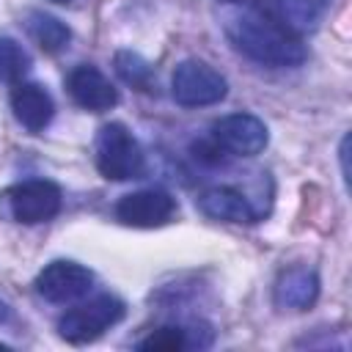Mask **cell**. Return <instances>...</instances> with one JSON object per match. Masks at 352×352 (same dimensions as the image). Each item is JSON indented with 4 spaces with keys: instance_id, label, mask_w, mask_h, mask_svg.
I'll return each instance as SVG.
<instances>
[{
    "instance_id": "5b68a950",
    "label": "cell",
    "mask_w": 352,
    "mask_h": 352,
    "mask_svg": "<svg viewBox=\"0 0 352 352\" xmlns=\"http://www.w3.org/2000/svg\"><path fill=\"white\" fill-rule=\"evenodd\" d=\"M170 94L182 107L217 104L228 94L226 77L204 60H182L170 77Z\"/></svg>"
},
{
    "instance_id": "7a4b0ae2",
    "label": "cell",
    "mask_w": 352,
    "mask_h": 352,
    "mask_svg": "<svg viewBox=\"0 0 352 352\" xmlns=\"http://www.w3.org/2000/svg\"><path fill=\"white\" fill-rule=\"evenodd\" d=\"M94 157H96V168L104 179L110 182H126V179H138L146 168L143 160V148L135 140V135L118 124L110 121L96 132V143H94Z\"/></svg>"
},
{
    "instance_id": "3957f363",
    "label": "cell",
    "mask_w": 352,
    "mask_h": 352,
    "mask_svg": "<svg viewBox=\"0 0 352 352\" xmlns=\"http://www.w3.org/2000/svg\"><path fill=\"white\" fill-rule=\"evenodd\" d=\"M126 305L113 294H99L77 308H69L58 319V333L69 344H91L116 322L124 319Z\"/></svg>"
},
{
    "instance_id": "ba28073f",
    "label": "cell",
    "mask_w": 352,
    "mask_h": 352,
    "mask_svg": "<svg viewBox=\"0 0 352 352\" xmlns=\"http://www.w3.org/2000/svg\"><path fill=\"white\" fill-rule=\"evenodd\" d=\"M176 198L165 190H138L116 204V217L135 228H154L173 217Z\"/></svg>"
},
{
    "instance_id": "5bb4252c",
    "label": "cell",
    "mask_w": 352,
    "mask_h": 352,
    "mask_svg": "<svg viewBox=\"0 0 352 352\" xmlns=\"http://www.w3.org/2000/svg\"><path fill=\"white\" fill-rule=\"evenodd\" d=\"M28 33L33 36V41L44 50V52H58L66 47L69 41V28L58 19V16H50V14H41V11H33L30 14V22H28Z\"/></svg>"
},
{
    "instance_id": "277c9868",
    "label": "cell",
    "mask_w": 352,
    "mask_h": 352,
    "mask_svg": "<svg viewBox=\"0 0 352 352\" xmlns=\"http://www.w3.org/2000/svg\"><path fill=\"white\" fill-rule=\"evenodd\" d=\"M60 187L47 179H28L14 187H8L0 195V209L14 220L25 226L47 223L60 212Z\"/></svg>"
},
{
    "instance_id": "30bf717a",
    "label": "cell",
    "mask_w": 352,
    "mask_h": 352,
    "mask_svg": "<svg viewBox=\"0 0 352 352\" xmlns=\"http://www.w3.org/2000/svg\"><path fill=\"white\" fill-rule=\"evenodd\" d=\"M11 110L16 116V121L30 129V132H41L52 116H55V102L50 96V91L38 82H16L11 91Z\"/></svg>"
},
{
    "instance_id": "2e32d148",
    "label": "cell",
    "mask_w": 352,
    "mask_h": 352,
    "mask_svg": "<svg viewBox=\"0 0 352 352\" xmlns=\"http://www.w3.org/2000/svg\"><path fill=\"white\" fill-rule=\"evenodd\" d=\"M116 72H118V77H121L126 85H135V88H140V91H146V88L151 85V77H154L151 63H148L143 55L132 52V50L116 52Z\"/></svg>"
},
{
    "instance_id": "9a60e30c",
    "label": "cell",
    "mask_w": 352,
    "mask_h": 352,
    "mask_svg": "<svg viewBox=\"0 0 352 352\" xmlns=\"http://www.w3.org/2000/svg\"><path fill=\"white\" fill-rule=\"evenodd\" d=\"M30 69V55L25 52V47L11 38V36H0V82H22V77Z\"/></svg>"
},
{
    "instance_id": "d6986e66",
    "label": "cell",
    "mask_w": 352,
    "mask_h": 352,
    "mask_svg": "<svg viewBox=\"0 0 352 352\" xmlns=\"http://www.w3.org/2000/svg\"><path fill=\"white\" fill-rule=\"evenodd\" d=\"M223 3H245V0H223Z\"/></svg>"
},
{
    "instance_id": "ac0fdd59",
    "label": "cell",
    "mask_w": 352,
    "mask_h": 352,
    "mask_svg": "<svg viewBox=\"0 0 352 352\" xmlns=\"http://www.w3.org/2000/svg\"><path fill=\"white\" fill-rule=\"evenodd\" d=\"M8 319H11V308L0 300V322H8Z\"/></svg>"
},
{
    "instance_id": "52a82bcc",
    "label": "cell",
    "mask_w": 352,
    "mask_h": 352,
    "mask_svg": "<svg viewBox=\"0 0 352 352\" xmlns=\"http://www.w3.org/2000/svg\"><path fill=\"white\" fill-rule=\"evenodd\" d=\"M94 286V272L77 261H52L36 278V292L50 302H72Z\"/></svg>"
},
{
    "instance_id": "ffe728a7",
    "label": "cell",
    "mask_w": 352,
    "mask_h": 352,
    "mask_svg": "<svg viewBox=\"0 0 352 352\" xmlns=\"http://www.w3.org/2000/svg\"><path fill=\"white\" fill-rule=\"evenodd\" d=\"M52 3H69V0H52Z\"/></svg>"
},
{
    "instance_id": "e0dca14e",
    "label": "cell",
    "mask_w": 352,
    "mask_h": 352,
    "mask_svg": "<svg viewBox=\"0 0 352 352\" xmlns=\"http://www.w3.org/2000/svg\"><path fill=\"white\" fill-rule=\"evenodd\" d=\"M184 346H187V336L182 327H173V324L154 330L148 338L138 344V349H146V352H179Z\"/></svg>"
},
{
    "instance_id": "4fadbf2b",
    "label": "cell",
    "mask_w": 352,
    "mask_h": 352,
    "mask_svg": "<svg viewBox=\"0 0 352 352\" xmlns=\"http://www.w3.org/2000/svg\"><path fill=\"white\" fill-rule=\"evenodd\" d=\"M280 19L292 33L316 30L319 22L327 16L333 0H275Z\"/></svg>"
},
{
    "instance_id": "8fae6325",
    "label": "cell",
    "mask_w": 352,
    "mask_h": 352,
    "mask_svg": "<svg viewBox=\"0 0 352 352\" xmlns=\"http://www.w3.org/2000/svg\"><path fill=\"white\" fill-rule=\"evenodd\" d=\"M198 209L212 217V220H223V223H253L258 217V212L250 206V201L234 190V187H212L198 198Z\"/></svg>"
},
{
    "instance_id": "7c38bea8",
    "label": "cell",
    "mask_w": 352,
    "mask_h": 352,
    "mask_svg": "<svg viewBox=\"0 0 352 352\" xmlns=\"http://www.w3.org/2000/svg\"><path fill=\"white\" fill-rule=\"evenodd\" d=\"M316 297H319V278L314 270L292 267V270L280 272V278L275 283V302L280 308L305 311L316 302Z\"/></svg>"
},
{
    "instance_id": "9c48e42d",
    "label": "cell",
    "mask_w": 352,
    "mask_h": 352,
    "mask_svg": "<svg viewBox=\"0 0 352 352\" xmlns=\"http://www.w3.org/2000/svg\"><path fill=\"white\" fill-rule=\"evenodd\" d=\"M66 88H69L72 99L91 113H102V110H110L118 104V91L113 88V82L96 66H88V63L77 66L69 74Z\"/></svg>"
},
{
    "instance_id": "6da1fadb",
    "label": "cell",
    "mask_w": 352,
    "mask_h": 352,
    "mask_svg": "<svg viewBox=\"0 0 352 352\" xmlns=\"http://www.w3.org/2000/svg\"><path fill=\"white\" fill-rule=\"evenodd\" d=\"M226 33L231 44L250 60L272 69L300 66L305 60L302 41L280 22H275L270 14L258 8H242L228 16Z\"/></svg>"
},
{
    "instance_id": "8992f818",
    "label": "cell",
    "mask_w": 352,
    "mask_h": 352,
    "mask_svg": "<svg viewBox=\"0 0 352 352\" xmlns=\"http://www.w3.org/2000/svg\"><path fill=\"white\" fill-rule=\"evenodd\" d=\"M212 138L220 148L236 154V157H256L267 148L270 132L261 118L253 113H231L212 124Z\"/></svg>"
}]
</instances>
